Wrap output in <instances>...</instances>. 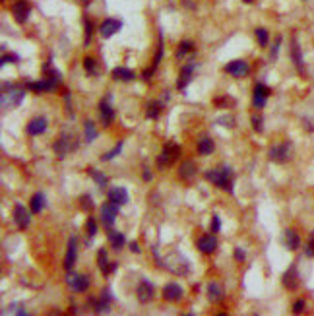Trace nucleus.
<instances>
[{
    "label": "nucleus",
    "mask_w": 314,
    "mask_h": 316,
    "mask_svg": "<svg viewBox=\"0 0 314 316\" xmlns=\"http://www.w3.org/2000/svg\"><path fill=\"white\" fill-rule=\"evenodd\" d=\"M206 178L212 180L221 190H227L229 194L235 192V188H233V171H231V167H227V165H223V167H219V169L208 171V173H206Z\"/></svg>",
    "instance_id": "f257e3e1"
},
{
    "label": "nucleus",
    "mask_w": 314,
    "mask_h": 316,
    "mask_svg": "<svg viewBox=\"0 0 314 316\" xmlns=\"http://www.w3.org/2000/svg\"><path fill=\"white\" fill-rule=\"evenodd\" d=\"M163 266H165L167 270H171L173 274H178V276H184V274H188V272H190V264H188V260L182 256L180 252H177V250H173L169 256L163 258Z\"/></svg>",
    "instance_id": "f03ea898"
},
{
    "label": "nucleus",
    "mask_w": 314,
    "mask_h": 316,
    "mask_svg": "<svg viewBox=\"0 0 314 316\" xmlns=\"http://www.w3.org/2000/svg\"><path fill=\"white\" fill-rule=\"evenodd\" d=\"M178 156H180V146H178L177 142H167V144L163 146L161 156L157 158V167H159V169H165V167L173 165L178 159Z\"/></svg>",
    "instance_id": "7ed1b4c3"
},
{
    "label": "nucleus",
    "mask_w": 314,
    "mask_h": 316,
    "mask_svg": "<svg viewBox=\"0 0 314 316\" xmlns=\"http://www.w3.org/2000/svg\"><path fill=\"white\" fill-rule=\"evenodd\" d=\"M291 156H293V144L291 142H283L279 146H274L268 154L270 161H274V163H285V161L291 159Z\"/></svg>",
    "instance_id": "20e7f679"
},
{
    "label": "nucleus",
    "mask_w": 314,
    "mask_h": 316,
    "mask_svg": "<svg viewBox=\"0 0 314 316\" xmlns=\"http://www.w3.org/2000/svg\"><path fill=\"white\" fill-rule=\"evenodd\" d=\"M76 148H78V144L72 142L68 134H62V136L55 142V146H53V150H55V154H57V158L59 159H64L72 150H76Z\"/></svg>",
    "instance_id": "39448f33"
},
{
    "label": "nucleus",
    "mask_w": 314,
    "mask_h": 316,
    "mask_svg": "<svg viewBox=\"0 0 314 316\" xmlns=\"http://www.w3.org/2000/svg\"><path fill=\"white\" fill-rule=\"evenodd\" d=\"M23 97H25V91L14 87L12 91H2L0 101H2V107H4V109H14V107H20Z\"/></svg>",
    "instance_id": "423d86ee"
},
{
    "label": "nucleus",
    "mask_w": 314,
    "mask_h": 316,
    "mask_svg": "<svg viewBox=\"0 0 314 316\" xmlns=\"http://www.w3.org/2000/svg\"><path fill=\"white\" fill-rule=\"evenodd\" d=\"M118 204L115 202H105L103 206H101V223L105 225V227H113V223H115V219L118 216Z\"/></svg>",
    "instance_id": "0eeeda50"
},
{
    "label": "nucleus",
    "mask_w": 314,
    "mask_h": 316,
    "mask_svg": "<svg viewBox=\"0 0 314 316\" xmlns=\"http://www.w3.org/2000/svg\"><path fill=\"white\" fill-rule=\"evenodd\" d=\"M120 29H122V21L115 20V18H107V20L101 21V25H99V33H101V37H103V39L113 37V35L118 33Z\"/></svg>",
    "instance_id": "6e6552de"
},
{
    "label": "nucleus",
    "mask_w": 314,
    "mask_h": 316,
    "mask_svg": "<svg viewBox=\"0 0 314 316\" xmlns=\"http://www.w3.org/2000/svg\"><path fill=\"white\" fill-rule=\"evenodd\" d=\"M225 72L231 74L233 78H244L250 72V64L246 60H233V62H229L225 66Z\"/></svg>",
    "instance_id": "1a4fd4ad"
},
{
    "label": "nucleus",
    "mask_w": 314,
    "mask_h": 316,
    "mask_svg": "<svg viewBox=\"0 0 314 316\" xmlns=\"http://www.w3.org/2000/svg\"><path fill=\"white\" fill-rule=\"evenodd\" d=\"M76 256H78V238L70 237L68 248H66V256H64V270L66 272H72V268L76 264Z\"/></svg>",
    "instance_id": "9d476101"
},
{
    "label": "nucleus",
    "mask_w": 314,
    "mask_h": 316,
    "mask_svg": "<svg viewBox=\"0 0 314 316\" xmlns=\"http://www.w3.org/2000/svg\"><path fill=\"white\" fill-rule=\"evenodd\" d=\"M29 214H31V210H27L23 204H16L14 206V221H16V225L20 227L21 231L29 227V221H31Z\"/></svg>",
    "instance_id": "9b49d317"
},
{
    "label": "nucleus",
    "mask_w": 314,
    "mask_h": 316,
    "mask_svg": "<svg viewBox=\"0 0 314 316\" xmlns=\"http://www.w3.org/2000/svg\"><path fill=\"white\" fill-rule=\"evenodd\" d=\"M270 93H272V89H270L268 85H264V83H256L254 95H252V105H254L256 109H264V107H266V101H268V97H270Z\"/></svg>",
    "instance_id": "f8f14e48"
},
{
    "label": "nucleus",
    "mask_w": 314,
    "mask_h": 316,
    "mask_svg": "<svg viewBox=\"0 0 314 316\" xmlns=\"http://www.w3.org/2000/svg\"><path fill=\"white\" fill-rule=\"evenodd\" d=\"M198 248H200V252H204V254H214L217 250V238L214 237V233L202 235V237L198 238Z\"/></svg>",
    "instance_id": "ddd939ff"
},
{
    "label": "nucleus",
    "mask_w": 314,
    "mask_h": 316,
    "mask_svg": "<svg viewBox=\"0 0 314 316\" xmlns=\"http://www.w3.org/2000/svg\"><path fill=\"white\" fill-rule=\"evenodd\" d=\"M136 295L140 303H150L154 299V285L150 283V279H142L136 289Z\"/></svg>",
    "instance_id": "4468645a"
},
{
    "label": "nucleus",
    "mask_w": 314,
    "mask_h": 316,
    "mask_svg": "<svg viewBox=\"0 0 314 316\" xmlns=\"http://www.w3.org/2000/svg\"><path fill=\"white\" fill-rule=\"evenodd\" d=\"M163 299L165 301H171V303H177L182 299V287L175 283V281H171V283H167L165 287H163Z\"/></svg>",
    "instance_id": "2eb2a0df"
},
{
    "label": "nucleus",
    "mask_w": 314,
    "mask_h": 316,
    "mask_svg": "<svg viewBox=\"0 0 314 316\" xmlns=\"http://www.w3.org/2000/svg\"><path fill=\"white\" fill-rule=\"evenodd\" d=\"M291 59H293V64L297 66L299 74L305 76V59H303V51H301V45L297 39H293V43H291Z\"/></svg>",
    "instance_id": "dca6fc26"
},
{
    "label": "nucleus",
    "mask_w": 314,
    "mask_h": 316,
    "mask_svg": "<svg viewBox=\"0 0 314 316\" xmlns=\"http://www.w3.org/2000/svg\"><path fill=\"white\" fill-rule=\"evenodd\" d=\"M12 14H14V20L18 23H25L29 18V6L25 4V0H18L14 6H12Z\"/></svg>",
    "instance_id": "f3484780"
},
{
    "label": "nucleus",
    "mask_w": 314,
    "mask_h": 316,
    "mask_svg": "<svg viewBox=\"0 0 314 316\" xmlns=\"http://www.w3.org/2000/svg\"><path fill=\"white\" fill-rule=\"evenodd\" d=\"M59 83H55L53 79H39V81H27V89L29 91H35V93H41V91H53Z\"/></svg>",
    "instance_id": "a211bd4d"
},
{
    "label": "nucleus",
    "mask_w": 314,
    "mask_h": 316,
    "mask_svg": "<svg viewBox=\"0 0 314 316\" xmlns=\"http://www.w3.org/2000/svg\"><path fill=\"white\" fill-rule=\"evenodd\" d=\"M66 281H68V285H72V289L78 291V293H83V291L89 289V277L87 276H68Z\"/></svg>",
    "instance_id": "6ab92c4d"
},
{
    "label": "nucleus",
    "mask_w": 314,
    "mask_h": 316,
    "mask_svg": "<svg viewBox=\"0 0 314 316\" xmlns=\"http://www.w3.org/2000/svg\"><path fill=\"white\" fill-rule=\"evenodd\" d=\"M25 130H27V134H29V136H39V134H43V132L47 130V119L37 117V119L29 120Z\"/></svg>",
    "instance_id": "aec40b11"
},
{
    "label": "nucleus",
    "mask_w": 314,
    "mask_h": 316,
    "mask_svg": "<svg viewBox=\"0 0 314 316\" xmlns=\"http://www.w3.org/2000/svg\"><path fill=\"white\" fill-rule=\"evenodd\" d=\"M192 74H194V62L186 64L182 70H180V76L177 79V89H184L190 81H192Z\"/></svg>",
    "instance_id": "412c9836"
},
{
    "label": "nucleus",
    "mask_w": 314,
    "mask_h": 316,
    "mask_svg": "<svg viewBox=\"0 0 314 316\" xmlns=\"http://www.w3.org/2000/svg\"><path fill=\"white\" fill-rule=\"evenodd\" d=\"M109 99L111 97H107L105 101L99 103V113H101V120H103L105 126H109V124L115 120V111H113V107L109 105Z\"/></svg>",
    "instance_id": "4be33fe9"
},
{
    "label": "nucleus",
    "mask_w": 314,
    "mask_h": 316,
    "mask_svg": "<svg viewBox=\"0 0 314 316\" xmlns=\"http://www.w3.org/2000/svg\"><path fill=\"white\" fill-rule=\"evenodd\" d=\"M161 59H163V31H159V37H157V53H156V59H154V66H152V70H146V72H144V79L152 78V74L156 72V68L159 66Z\"/></svg>",
    "instance_id": "5701e85b"
},
{
    "label": "nucleus",
    "mask_w": 314,
    "mask_h": 316,
    "mask_svg": "<svg viewBox=\"0 0 314 316\" xmlns=\"http://www.w3.org/2000/svg\"><path fill=\"white\" fill-rule=\"evenodd\" d=\"M109 200L111 202H115L118 206H124V204H128V190L124 188V186H117V188H111L109 190Z\"/></svg>",
    "instance_id": "b1692460"
},
{
    "label": "nucleus",
    "mask_w": 314,
    "mask_h": 316,
    "mask_svg": "<svg viewBox=\"0 0 314 316\" xmlns=\"http://www.w3.org/2000/svg\"><path fill=\"white\" fill-rule=\"evenodd\" d=\"M196 163L192 161V159H188V161H184V163H180V167H178V177L184 178V180H190V178L196 175Z\"/></svg>",
    "instance_id": "393cba45"
},
{
    "label": "nucleus",
    "mask_w": 314,
    "mask_h": 316,
    "mask_svg": "<svg viewBox=\"0 0 314 316\" xmlns=\"http://www.w3.org/2000/svg\"><path fill=\"white\" fill-rule=\"evenodd\" d=\"M113 78L118 79V81H134L136 74L130 70V68H124V66H117L113 68Z\"/></svg>",
    "instance_id": "a878e982"
},
{
    "label": "nucleus",
    "mask_w": 314,
    "mask_h": 316,
    "mask_svg": "<svg viewBox=\"0 0 314 316\" xmlns=\"http://www.w3.org/2000/svg\"><path fill=\"white\" fill-rule=\"evenodd\" d=\"M283 285L287 287V289H297V285H299V274H297V268L291 266L285 274H283Z\"/></svg>",
    "instance_id": "bb28decb"
},
{
    "label": "nucleus",
    "mask_w": 314,
    "mask_h": 316,
    "mask_svg": "<svg viewBox=\"0 0 314 316\" xmlns=\"http://www.w3.org/2000/svg\"><path fill=\"white\" fill-rule=\"evenodd\" d=\"M208 299H210L212 303H219V301L223 299V289H221L219 283H216V281L208 283Z\"/></svg>",
    "instance_id": "cd10ccee"
},
{
    "label": "nucleus",
    "mask_w": 314,
    "mask_h": 316,
    "mask_svg": "<svg viewBox=\"0 0 314 316\" xmlns=\"http://www.w3.org/2000/svg\"><path fill=\"white\" fill-rule=\"evenodd\" d=\"M214 140L210 138V136H204V138L198 142V154L200 156H210L212 152H214Z\"/></svg>",
    "instance_id": "c85d7f7f"
},
{
    "label": "nucleus",
    "mask_w": 314,
    "mask_h": 316,
    "mask_svg": "<svg viewBox=\"0 0 314 316\" xmlns=\"http://www.w3.org/2000/svg\"><path fill=\"white\" fill-rule=\"evenodd\" d=\"M285 244H287L289 250H297L301 246V238H299L295 229H287L285 231Z\"/></svg>",
    "instance_id": "c756f323"
},
{
    "label": "nucleus",
    "mask_w": 314,
    "mask_h": 316,
    "mask_svg": "<svg viewBox=\"0 0 314 316\" xmlns=\"http://www.w3.org/2000/svg\"><path fill=\"white\" fill-rule=\"evenodd\" d=\"M95 138H97L95 122H93V120H85V124H83V140H85L87 144H91Z\"/></svg>",
    "instance_id": "7c9ffc66"
},
{
    "label": "nucleus",
    "mask_w": 314,
    "mask_h": 316,
    "mask_svg": "<svg viewBox=\"0 0 314 316\" xmlns=\"http://www.w3.org/2000/svg\"><path fill=\"white\" fill-rule=\"evenodd\" d=\"M29 210H31V214H41L43 210H45V194H33L31 198V204H29Z\"/></svg>",
    "instance_id": "2f4dec72"
},
{
    "label": "nucleus",
    "mask_w": 314,
    "mask_h": 316,
    "mask_svg": "<svg viewBox=\"0 0 314 316\" xmlns=\"http://www.w3.org/2000/svg\"><path fill=\"white\" fill-rule=\"evenodd\" d=\"M109 240H111V246L115 248V250H122V246L126 244V238L122 233H118V231H109Z\"/></svg>",
    "instance_id": "473e14b6"
},
{
    "label": "nucleus",
    "mask_w": 314,
    "mask_h": 316,
    "mask_svg": "<svg viewBox=\"0 0 314 316\" xmlns=\"http://www.w3.org/2000/svg\"><path fill=\"white\" fill-rule=\"evenodd\" d=\"M97 266L103 274H111V264L107 260V250L105 248H101L97 252Z\"/></svg>",
    "instance_id": "72a5a7b5"
},
{
    "label": "nucleus",
    "mask_w": 314,
    "mask_h": 316,
    "mask_svg": "<svg viewBox=\"0 0 314 316\" xmlns=\"http://www.w3.org/2000/svg\"><path fill=\"white\" fill-rule=\"evenodd\" d=\"M161 109H163V103H161V101H152V103H148L146 117H148V119H157L159 113H161Z\"/></svg>",
    "instance_id": "f704fd0d"
},
{
    "label": "nucleus",
    "mask_w": 314,
    "mask_h": 316,
    "mask_svg": "<svg viewBox=\"0 0 314 316\" xmlns=\"http://www.w3.org/2000/svg\"><path fill=\"white\" fill-rule=\"evenodd\" d=\"M192 51H194V43H192V41H182L180 47L177 49V53H175V57H177V59H182L184 55H188V53H192Z\"/></svg>",
    "instance_id": "c9c22d12"
},
{
    "label": "nucleus",
    "mask_w": 314,
    "mask_h": 316,
    "mask_svg": "<svg viewBox=\"0 0 314 316\" xmlns=\"http://www.w3.org/2000/svg\"><path fill=\"white\" fill-rule=\"evenodd\" d=\"M87 173L93 177V180H95V184H97L99 188H105V186H107V177H105L101 171H95L93 167H89V169H87Z\"/></svg>",
    "instance_id": "e433bc0d"
},
{
    "label": "nucleus",
    "mask_w": 314,
    "mask_h": 316,
    "mask_svg": "<svg viewBox=\"0 0 314 316\" xmlns=\"http://www.w3.org/2000/svg\"><path fill=\"white\" fill-rule=\"evenodd\" d=\"M91 305H93V311L101 315V313H109V307H111V301H107V299H99V301H91Z\"/></svg>",
    "instance_id": "4c0bfd02"
},
{
    "label": "nucleus",
    "mask_w": 314,
    "mask_h": 316,
    "mask_svg": "<svg viewBox=\"0 0 314 316\" xmlns=\"http://www.w3.org/2000/svg\"><path fill=\"white\" fill-rule=\"evenodd\" d=\"M79 206H81V210H85V212H91L93 210V200H91V196L89 194H81L79 196Z\"/></svg>",
    "instance_id": "58836bf2"
},
{
    "label": "nucleus",
    "mask_w": 314,
    "mask_h": 316,
    "mask_svg": "<svg viewBox=\"0 0 314 316\" xmlns=\"http://www.w3.org/2000/svg\"><path fill=\"white\" fill-rule=\"evenodd\" d=\"M85 229H87V237L93 238L97 235V221L93 218H87V221H85Z\"/></svg>",
    "instance_id": "ea45409f"
},
{
    "label": "nucleus",
    "mask_w": 314,
    "mask_h": 316,
    "mask_svg": "<svg viewBox=\"0 0 314 316\" xmlns=\"http://www.w3.org/2000/svg\"><path fill=\"white\" fill-rule=\"evenodd\" d=\"M254 33H256V39H258V43H260L262 47H266V45H268V41H270V35H268V31H266L264 27H258Z\"/></svg>",
    "instance_id": "a19ab883"
},
{
    "label": "nucleus",
    "mask_w": 314,
    "mask_h": 316,
    "mask_svg": "<svg viewBox=\"0 0 314 316\" xmlns=\"http://www.w3.org/2000/svg\"><path fill=\"white\" fill-rule=\"evenodd\" d=\"M120 152H122V142H118L117 146H115V148H113V150H111V152H109V154H105V156H101V161H111V159H115L118 156V154H120Z\"/></svg>",
    "instance_id": "79ce46f5"
},
{
    "label": "nucleus",
    "mask_w": 314,
    "mask_h": 316,
    "mask_svg": "<svg viewBox=\"0 0 314 316\" xmlns=\"http://www.w3.org/2000/svg\"><path fill=\"white\" fill-rule=\"evenodd\" d=\"M83 68H85L89 74H95V72H97V64H95V59H91V57H85V59H83Z\"/></svg>",
    "instance_id": "37998d69"
},
{
    "label": "nucleus",
    "mask_w": 314,
    "mask_h": 316,
    "mask_svg": "<svg viewBox=\"0 0 314 316\" xmlns=\"http://www.w3.org/2000/svg\"><path fill=\"white\" fill-rule=\"evenodd\" d=\"M91 33H93V25H91L89 20H85V35H83V45H85V47H87L89 41H91Z\"/></svg>",
    "instance_id": "c03bdc74"
},
{
    "label": "nucleus",
    "mask_w": 314,
    "mask_h": 316,
    "mask_svg": "<svg viewBox=\"0 0 314 316\" xmlns=\"http://www.w3.org/2000/svg\"><path fill=\"white\" fill-rule=\"evenodd\" d=\"M8 62H12V64H18V62H20V57H18V55H14V53H10V55H4V57H2V60H0V64H2V66H6Z\"/></svg>",
    "instance_id": "a18cd8bd"
},
{
    "label": "nucleus",
    "mask_w": 314,
    "mask_h": 316,
    "mask_svg": "<svg viewBox=\"0 0 314 316\" xmlns=\"http://www.w3.org/2000/svg\"><path fill=\"white\" fill-rule=\"evenodd\" d=\"M217 124L227 126V128H233V126H235V119H233L231 115H227V117H219V119H217Z\"/></svg>",
    "instance_id": "49530a36"
},
{
    "label": "nucleus",
    "mask_w": 314,
    "mask_h": 316,
    "mask_svg": "<svg viewBox=\"0 0 314 316\" xmlns=\"http://www.w3.org/2000/svg\"><path fill=\"white\" fill-rule=\"evenodd\" d=\"M210 229H212V233H219V231H221V218H219L217 214L212 216V225H210Z\"/></svg>",
    "instance_id": "de8ad7c7"
},
{
    "label": "nucleus",
    "mask_w": 314,
    "mask_h": 316,
    "mask_svg": "<svg viewBox=\"0 0 314 316\" xmlns=\"http://www.w3.org/2000/svg\"><path fill=\"white\" fill-rule=\"evenodd\" d=\"M45 68H51V62H47V64H45ZM49 78L53 79L55 83H60V79H62V74H60V70L53 68V70H51V76H49Z\"/></svg>",
    "instance_id": "09e8293b"
},
{
    "label": "nucleus",
    "mask_w": 314,
    "mask_h": 316,
    "mask_svg": "<svg viewBox=\"0 0 314 316\" xmlns=\"http://www.w3.org/2000/svg\"><path fill=\"white\" fill-rule=\"evenodd\" d=\"M305 254L309 258H314V233H311V240L305 246Z\"/></svg>",
    "instance_id": "8fccbe9b"
},
{
    "label": "nucleus",
    "mask_w": 314,
    "mask_h": 316,
    "mask_svg": "<svg viewBox=\"0 0 314 316\" xmlns=\"http://www.w3.org/2000/svg\"><path fill=\"white\" fill-rule=\"evenodd\" d=\"M250 122H252V128H254L256 132H262V130H264V124H262L264 120H262V117H252Z\"/></svg>",
    "instance_id": "3c124183"
},
{
    "label": "nucleus",
    "mask_w": 314,
    "mask_h": 316,
    "mask_svg": "<svg viewBox=\"0 0 314 316\" xmlns=\"http://www.w3.org/2000/svg\"><path fill=\"white\" fill-rule=\"evenodd\" d=\"M303 311H305V301H303V299L295 301V305H293V313H295V315H301Z\"/></svg>",
    "instance_id": "603ef678"
},
{
    "label": "nucleus",
    "mask_w": 314,
    "mask_h": 316,
    "mask_svg": "<svg viewBox=\"0 0 314 316\" xmlns=\"http://www.w3.org/2000/svg\"><path fill=\"white\" fill-rule=\"evenodd\" d=\"M279 47H281V37H277V41H275V45H274V49H272V60L277 59V53H279Z\"/></svg>",
    "instance_id": "864d4df0"
},
{
    "label": "nucleus",
    "mask_w": 314,
    "mask_h": 316,
    "mask_svg": "<svg viewBox=\"0 0 314 316\" xmlns=\"http://www.w3.org/2000/svg\"><path fill=\"white\" fill-rule=\"evenodd\" d=\"M10 313H16V315H20V316H25V315H27V313H25L23 309H20V305H18V303H14V305L10 307Z\"/></svg>",
    "instance_id": "5fc2aeb1"
},
{
    "label": "nucleus",
    "mask_w": 314,
    "mask_h": 316,
    "mask_svg": "<svg viewBox=\"0 0 314 316\" xmlns=\"http://www.w3.org/2000/svg\"><path fill=\"white\" fill-rule=\"evenodd\" d=\"M244 258H246V254H244V250L236 246V248H235V260H238V262H242Z\"/></svg>",
    "instance_id": "6e6d98bb"
},
{
    "label": "nucleus",
    "mask_w": 314,
    "mask_h": 316,
    "mask_svg": "<svg viewBox=\"0 0 314 316\" xmlns=\"http://www.w3.org/2000/svg\"><path fill=\"white\" fill-rule=\"evenodd\" d=\"M142 178H144L146 182H150V180H152V173H150L148 169H144V173H142Z\"/></svg>",
    "instance_id": "4d7b16f0"
},
{
    "label": "nucleus",
    "mask_w": 314,
    "mask_h": 316,
    "mask_svg": "<svg viewBox=\"0 0 314 316\" xmlns=\"http://www.w3.org/2000/svg\"><path fill=\"white\" fill-rule=\"evenodd\" d=\"M128 246H130V250H132V252H140V244H138V242H130V244H128Z\"/></svg>",
    "instance_id": "13d9d810"
},
{
    "label": "nucleus",
    "mask_w": 314,
    "mask_h": 316,
    "mask_svg": "<svg viewBox=\"0 0 314 316\" xmlns=\"http://www.w3.org/2000/svg\"><path fill=\"white\" fill-rule=\"evenodd\" d=\"M117 268H118V264L117 262H113V264H111V274H113V272H117Z\"/></svg>",
    "instance_id": "bf43d9fd"
},
{
    "label": "nucleus",
    "mask_w": 314,
    "mask_h": 316,
    "mask_svg": "<svg viewBox=\"0 0 314 316\" xmlns=\"http://www.w3.org/2000/svg\"><path fill=\"white\" fill-rule=\"evenodd\" d=\"M242 2H246V4H252V2H254V0H242Z\"/></svg>",
    "instance_id": "052dcab7"
}]
</instances>
